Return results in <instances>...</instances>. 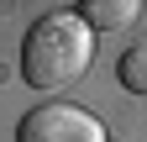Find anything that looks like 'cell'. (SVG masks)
<instances>
[{
	"mask_svg": "<svg viewBox=\"0 0 147 142\" xmlns=\"http://www.w3.org/2000/svg\"><path fill=\"white\" fill-rule=\"evenodd\" d=\"M79 11V21L89 32H110V26H126V21H137V0H84V5H74Z\"/></svg>",
	"mask_w": 147,
	"mask_h": 142,
	"instance_id": "3",
	"label": "cell"
},
{
	"mask_svg": "<svg viewBox=\"0 0 147 142\" xmlns=\"http://www.w3.org/2000/svg\"><path fill=\"white\" fill-rule=\"evenodd\" d=\"M16 142H110L100 116H89L84 105H37L21 116Z\"/></svg>",
	"mask_w": 147,
	"mask_h": 142,
	"instance_id": "2",
	"label": "cell"
},
{
	"mask_svg": "<svg viewBox=\"0 0 147 142\" xmlns=\"http://www.w3.org/2000/svg\"><path fill=\"white\" fill-rule=\"evenodd\" d=\"M116 79H121L131 95H147V42H137V47H126V53H121Z\"/></svg>",
	"mask_w": 147,
	"mask_h": 142,
	"instance_id": "4",
	"label": "cell"
},
{
	"mask_svg": "<svg viewBox=\"0 0 147 142\" xmlns=\"http://www.w3.org/2000/svg\"><path fill=\"white\" fill-rule=\"evenodd\" d=\"M95 63V32L79 21V11H47L21 37V79L32 90H63L84 79Z\"/></svg>",
	"mask_w": 147,
	"mask_h": 142,
	"instance_id": "1",
	"label": "cell"
}]
</instances>
